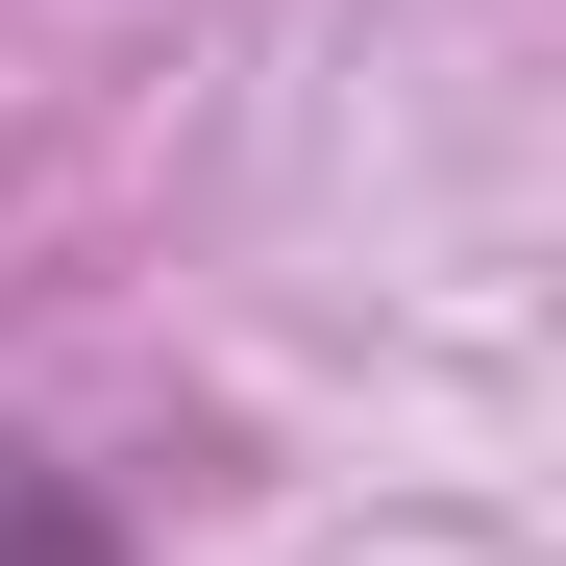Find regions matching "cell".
<instances>
[{
    "mask_svg": "<svg viewBox=\"0 0 566 566\" xmlns=\"http://www.w3.org/2000/svg\"><path fill=\"white\" fill-rule=\"evenodd\" d=\"M0 566H124V517H99V493H74V468H50V443H0Z\"/></svg>",
    "mask_w": 566,
    "mask_h": 566,
    "instance_id": "6da1fadb",
    "label": "cell"
}]
</instances>
